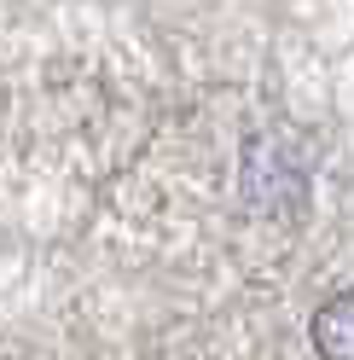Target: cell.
<instances>
[{"instance_id": "6da1fadb", "label": "cell", "mask_w": 354, "mask_h": 360, "mask_svg": "<svg viewBox=\"0 0 354 360\" xmlns=\"http://www.w3.org/2000/svg\"><path fill=\"white\" fill-rule=\"evenodd\" d=\"M308 192V157L291 151L284 140H250L244 151V198L256 210H273V204H296Z\"/></svg>"}, {"instance_id": "7a4b0ae2", "label": "cell", "mask_w": 354, "mask_h": 360, "mask_svg": "<svg viewBox=\"0 0 354 360\" xmlns=\"http://www.w3.org/2000/svg\"><path fill=\"white\" fill-rule=\"evenodd\" d=\"M314 349L320 360H354V290H337L320 314H314Z\"/></svg>"}]
</instances>
